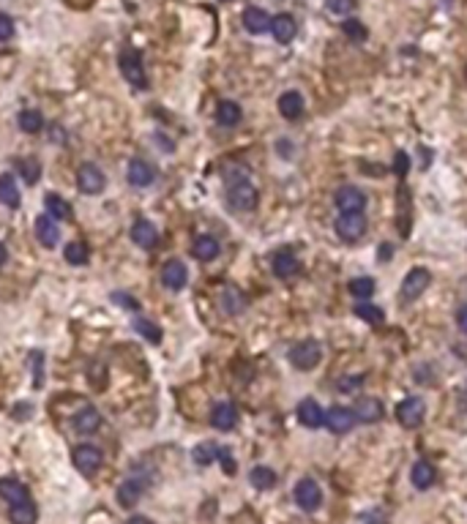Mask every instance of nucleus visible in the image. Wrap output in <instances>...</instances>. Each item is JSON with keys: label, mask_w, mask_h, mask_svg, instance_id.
<instances>
[{"label": "nucleus", "mask_w": 467, "mask_h": 524, "mask_svg": "<svg viewBox=\"0 0 467 524\" xmlns=\"http://www.w3.org/2000/svg\"><path fill=\"white\" fill-rule=\"evenodd\" d=\"M153 475L156 473L147 467L145 462H137V464L131 467L129 478L118 486V505H121V508H131V505H137L140 497L147 492V486L153 483Z\"/></svg>", "instance_id": "1"}, {"label": "nucleus", "mask_w": 467, "mask_h": 524, "mask_svg": "<svg viewBox=\"0 0 467 524\" xmlns=\"http://www.w3.org/2000/svg\"><path fill=\"white\" fill-rule=\"evenodd\" d=\"M118 66H121L123 79L137 88V90H147V74L145 66H143V52L134 50V47H126V50L118 55Z\"/></svg>", "instance_id": "2"}, {"label": "nucleus", "mask_w": 467, "mask_h": 524, "mask_svg": "<svg viewBox=\"0 0 467 524\" xmlns=\"http://www.w3.org/2000/svg\"><path fill=\"white\" fill-rule=\"evenodd\" d=\"M72 462H74V467H77V473L79 475L93 478V475L101 470V464H104V453H101V448L91 445V443H82V445L74 448Z\"/></svg>", "instance_id": "3"}, {"label": "nucleus", "mask_w": 467, "mask_h": 524, "mask_svg": "<svg viewBox=\"0 0 467 524\" xmlns=\"http://www.w3.org/2000/svg\"><path fill=\"white\" fill-rule=\"evenodd\" d=\"M320 361H322V347H320V342H315V339H303V342H298L290 349V363H293L298 372L315 369Z\"/></svg>", "instance_id": "4"}, {"label": "nucleus", "mask_w": 467, "mask_h": 524, "mask_svg": "<svg viewBox=\"0 0 467 524\" xmlns=\"http://www.w3.org/2000/svg\"><path fill=\"white\" fill-rule=\"evenodd\" d=\"M293 497H295V505L306 513H315L320 505H322V489L315 478H301L295 483L293 489Z\"/></svg>", "instance_id": "5"}, {"label": "nucleus", "mask_w": 467, "mask_h": 524, "mask_svg": "<svg viewBox=\"0 0 467 524\" xmlns=\"http://www.w3.org/2000/svg\"><path fill=\"white\" fill-rule=\"evenodd\" d=\"M257 200H260V194H257V189H254L249 180H241V183L227 186V205H230L232 210H238V213L254 210V208H257Z\"/></svg>", "instance_id": "6"}, {"label": "nucleus", "mask_w": 467, "mask_h": 524, "mask_svg": "<svg viewBox=\"0 0 467 524\" xmlns=\"http://www.w3.org/2000/svg\"><path fill=\"white\" fill-rule=\"evenodd\" d=\"M426 418V404L421 396H407L404 401H399L396 407V421L404 429H418Z\"/></svg>", "instance_id": "7"}, {"label": "nucleus", "mask_w": 467, "mask_h": 524, "mask_svg": "<svg viewBox=\"0 0 467 524\" xmlns=\"http://www.w3.org/2000/svg\"><path fill=\"white\" fill-rule=\"evenodd\" d=\"M429 281H432V274H429L426 268H413L410 274L404 276V281H402L399 298L404 300V303H413V300H418L423 293H426Z\"/></svg>", "instance_id": "8"}, {"label": "nucleus", "mask_w": 467, "mask_h": 524, "mask_svg": "<svg viewBox=\"0 0 467 524\" xmlns=\"http://www.w3.org/2000/svg\"><path fill=\"white\" fill-rule=\"evenodd\" d=\"M334 229H336V235H339L342 241L355 243V241H361L364 232H367V219H364V213H342V216L336 219Z\"/></svg>", "instance_id": "9"}, {"label": "nucleus", "mask_w": 467, "mask_h": 524, "mask_svg": "<svg viewBox=\"0 0 467 524\" xmlns=\"http://www.w3.org/2000/svg\"><path fill=\"white\" fill-rule=\"evenodd\" d=\"M104 186H107V177H104V173L98 170L96 164L85 161V164L77 170V189H79L82 194H101Z\"/></svg>", "instance_id": "10"}, {"label": "nucleus", "mask_w": 467, "mask_h": 524, "mask_svg": "<svg viewBox=\"0 0 467 524\" xmlns=\"http://www.w3.org/2000/svg\"><path fill=\"white\" fill-rule=\"evenodd\" d=\"M334 205H336L342 213H364V208H367V194H364L358 186H342V189H336V194H334Z\"/></svg>", "instance_id": "11"}, {"label": "nucleus", "mask_w": 467, "mask_h": 524, "mask_svg": "<svg viewBox=\"0 0 467 524\" xmlns=\"http://www.w3.org/2000/svg\"><path fill=\"white\" fill-rule=\"evenodd\" d=\"M270 271L276 278H293L301 274V260L290 249H282L270 257Z\"/></svg>", "instance_id": "12"}, {"label": "nucleus", "mask_w": 467, "mask_h": 524, "mask_svg": "<svg viewBox=\"0 0 467 524\" xmlns=\"http://www.w3.org/2000/svg\"><path fill=\"white\" fill-rule=\"evenodd\" d=\"M355 412L350 410V407H331L328 412H325V426L334 431V434H347V431H353L355 429Z\"/></svg>", "instance_id": "13"}, {"label": "nucleus", "mask_w": 467, "mask_h": 524, "mask_svg": "<svg viewBox=\"0 0 467 524\" xmlns=\"http://www.w3.org/2000/svg\"><path fill=\"white\" fill-rule=\"evenodd\" d=\"M126 177H129L131 186L145 189V186H150V183L156 180V167L147 164L145 159H131L129 167H126Z\"/></svg>", "instance_id": "14"}, {"label": "nucleus", "mask_w": 467, "mask_h": 524, "mask_svg": "<svg viewBox=\"0 0 467 524\" xmlns=\"http://www.w3.org/2000/svg\"><path fill=\"white\" fill-rule=\"evenodd\" d=\"M104 424V415L98 412L96 407H82L77 410V415L72 418V426L77 434H96Z\"/></svg>", "instance_id": "15"}, {"label": "nucleus", "mask_w": 467, "mask_h": 524, "mask_svg": "<svg viewBox=\"0 0 467 524\" xmlns=\"http://www.w3.org/2000/svg\"><path fill=\"white\" fill-rule=\"evenodd\" d=\"M295 415H298V421L306 426V429H320V426H325V410L317 404V399H301L298 401Z\"/></svg>", "instance_id": "16"}, {"label": "nucleus", "mask_w": 467, "mask_h": 524, "mask_svg": "<svg viewBox=\"0 0 467 524\" xmlns=\"http://www.w3.org/2000/svg\"><path fill=\"white\" fill-rule=\"evenodd\" d=\"M186 281H189V271H186V265L180 262V260H167L164 262V268H162V284L167 287V290H183L186 287Z\"/></svg>", "instance_id": "17"}, {"label": "nucleus", "mask_w": 467, "mask_h": 524, "mask_svg": "<svg viewBox=\"0 0 467 524\" xmlns=\"http://www.w3.org/2000/svg\"><path fill=\"white\" fill-rule=\"evenodd\" d=\"M353 412H355V421L361 424H377L383 418V401L374 396H361L353 404Z\"/></svg>", "instance_id": "18"}, {"label": "nucleus", "mask_w": 467, "mask_h": 524, "mask_svg": "<svg viewBox=\"0 0 467 524\" xmlns=\"http://www.w3.org/2000/svg\"><path fill=\"white\" fill-rule=\"evenodd\" d=\"M235 424H238V410H235V404H230V401L213 404V410H211V426H213L216 431H230V429H235Z\"/></svg>", "instance_id": "19"}, {"label": "nucleus", "mask_w": 467, "mask_h": 524, "mask_svg": "<svg viewBox=\"0 0 467 524\" xmlns=\"http://www.w3.org/2000/svg\"><path fill=\"white\" fill-rule=\"evenodd\" d=\"M36 238H39V243L44 246V249H55L58 246V241H60V229H58V222L52 219V216H39L36 219Z\"/></svg>", "instance_id": "20"}, {"label": "nucleus", "mask_w": 467, "mask_h": 524, "mask_svg": "<svg viewBox=\"0 0 467 524\" xmlns=\"http://www.w3.org/2000/svg\"><path fill=\"white\" fill-rule=\"evenodd\" d=\"M244 27L251 36H263L270 30V14L260 6H249L244 11Z\"/></svg>", "instance_id": "21"}, {"label": "nucleus", "mask_w": 467, "mask_h": 524, "mask_svg": "<svg viewBox=\"0 0 467 524\" xmlns=\"http://www.w3.org/2000/svg\"><path fill=\"white\" fill-rule=\"evenodd\" d=\"M131 241L140 246V249H156V243H159V232H156V227L150 224L147 219H137L134 224H131Z\"/></svg>", "instance_id": "22"}, {"label": "nucleus", "mask_w": 467, "mask_h": 524, "mask_svg": "<svg viewBox=\"0 0 467 524\" xmlns=\"http://www.w3.org/2000/svg\"><path fill=\"white\" fill-rule=\"evenodd\" d=\"M270 33L279 44H290L298 33V25H295V17L293 14H276L270 17Z\"/></svg>", "instance_id": "23"}, {"label": "nucleus", "mask_w": 467, "mask_h": 524, "mask_svg": "<svg viewBox=\"0 0 467 524\" xmlns=\"http://www.w3.org/2000/svg\"><path fill=\"white\" fill-rule=\"evenodd\" d=\"M410 481H413V486H416L418 492L432 489V486H435V481H438V470H435V464H432V462H426V459L416 462V464H413V470H410Z\"/></svg>", "instance_id": "24"}, {"label": "nucleus", "mask_w": 467, "mask_h": 524, "mask_svg": "<svg viewBox=\"0 0 467 524\" xmlns=\"http://www.w3.org/2000/svg\"><path fill=\"white\" fill-rule=\"evenodd\" d=\"M8 519H11V524H36V519H39V508H36L33 497L11 502V505H8Z\"/></svg>", "instance_id": "25"}, {"label": "nucleus", "mask_w": 467, "mask_h": 524, "mask_svg": "<svg viewBox=\"0 0 467 524\" xmlns=\"http://www.w3.org/2000/svg\"><path fill=\"white\" fill-rule=\"evenodd\" d=\"M303 109H306V104H303V96L298 90H287V93L279 96V112H282L284 121H298L303 115Z\"/></svg>", "instance_id": "26"}, {"label": "nucleus", "mask_w": 467, "mask_h": 524, "mask_svg": "<svg viewBox=\"0 0 467 524\" xmlns=\"http://www.w3.org/2000/svg\"><path fill=\"white\" fill-rule=\"evenodd\" d=\"M241 118H244V109H241L238 101L230 99L219 101V107H216V123L224 126V128H232V126L241 123Z\"/></svg>", "instance_id": "27"}, {"label": "nucleus", "mask_w": 467, "mask_h": 524, "mask_svg": "<svg viewBox=\"0 0 467 524\" xmlns=\"http://www.w3.org/2000/svg\"><path fill=\"white\" fill-rule=\"evenodd\" d=\"M44 208H47V213L55 222H72L74 219V208L60 194H55V192H49L47 197H44Z\"/></svg>", "instance_id": "28"}, {"label": "nucleus", "mask_w": 467, "mask_h": 524, "mask_svg": "<svg viewBox=\"0 0 467 524\" xmlns=\"http://www.w3.org/2000/svg\"><path fill=\"white\" fill-rule=\"evenodd\" d=\"M219 251H221V246L213 235H199L195 243H192V254H195L199 262H211V260H216Z\"/></svg>", "instance_id": "29"}, {"label": "nucleus", "mask_w": 467, "mask_h": 524, "mask_svg": "<svg viewBox=\"0 0 467 524\" xmlns=\"http://www.w3.org/2000/svg\"><path fill=\"white\" fill-rule=\"evenodd\" d=\"M219 303H221V309L227 311V314H241L246 309V295L238 290V287H224L221 290V295H219Z\"/></svg>", "instance_id": "30"}, {"label": "nucleus", "mask_w": 467, "mask_h": 524, "mask_svg": "<svg viewBox=\"0 0 467 524\" xmlns=\"http://www.w3.org/2000/svg\"><path fill=\"white\" fill-rule=\"evenodd\" d=\"M0 202L11 210L20 208V189H17V177L14 175H0Z\"/></svg>", "instance_id": "31"}, {"label": "nucleus", "mask_w": 467, "mask_h": 524, "mask_svg": "<svg viewBox=\"0 0 467 524\" xmlns=\"http://www.w3.org/2000/svg\"><path fill=\"white\" fill-rule=\"evenodd\" d=\"M0 497L11 505V502H20V499L30 497V492H27V486H25L22 481H17V478H0Z\"/></svg>", "instance_id": "32"}, {"label": "nucleus", "mask_w": 467, "mask_h": 524, "mask_svg": "<svg viewBox=\"0 0 467 524\" xmlns=\"http://www.w3.org/2000/svg\"><path fill=\"white\" fill-rule=\"evenodd\" d=\"M249 481H251V486L254 489H260V492H268V489H273L276 486V473L270 470V467H263V464H257V467H251V473H249Z\"/></svg>", "instance_id": "33"}, {"label": "nucleus", "mask_w": 467, "mask_h": 524, "mask_svg": "<svg viewBox=\"0 0 467 524\" xmlns=\"http://www.w3.org/2000/svg\"><path fill=\"white\" fill-rule=\"evenodd\" d=\"M17 126L22 128L25 134H39L44 128V115L39 109H22L17 115Z\"/></svg>", "instance_id": "34"}, {"label": "nucleus", "mask_w": 467, "mask_h": 524, "mask_svg": "<svg viewBox=\"0 0 467 524\" xmlns=\"http://www.w3.org/2000/svg\"><path fill=\"white\" fill-rule=\"evenodd\" d=\"M355 317H361V320L369 325H380L383 320H386V311H383V306H377V303L358 300V306H355Z\"/></svg>", "instance_id": "35"}, {"label": "nucleus", "mask_w": 467, "mask_h": 524, "mask_svg": "<svg viewBox=\"0 0 467 524\" xmlns=\"http://www.w3.org/2000/svg\"><path fill=\"white\" fill-rule=\"evenodd\" d=\"M63 257H66V262H72V265H88L91 249H88V243H82V241H72V243H66Z\"/></svg>", "instance_id": "36"}, {"label": "nucleus", "mask_w": 467, "mask_h": 524, "mask_svg": "<svg viewBox=\"0 0 467 524\" xmlns=\"http://www.w3.org/2000/svg\"><path fill=\"white\" fill-rule=\"evenodd\" d=\"M374 290H377V284H374V278H371V276H358V278H353V281H350V293H353L358 300L371 298V295H374Z\"/></svg>", "instance_id": "37"}, {"label": "nucleus", "mask_w": 467, "mask_h": 524, "mask_svg": "<svg viewBox=\"0 0 467 524\" xmlns=\"http://www.w3.org/2000/svg\"><path fill=\"white\" fill-rule=\"evenodd\" d=\"M342 33L350 39V41H355V44H361L364 39L369 36V30H367V25L361 22V20H355V17H347L342 22Z\"/></svg>", "instance_id": "38"}, {"label": "nucleus", "mask_w": 467, "mask_h": 524, "mask_svg": "<svg viewBox=\"0 0 467 524\" xmlns=\"http://www.w3.org/2000/svg\"><path fill=\"white\" fill-rule=\"evenodd\" d=\"M134 330H137L140 336H145L147 342H153V344L162 342V330H159V325L145 320V317H137V320H134Z\"/></svg>", "instance_id": "39"}, {"label": "nucleus", "mask_w": 467, "mask_h": 524, "mask_svg": "<svg viewBox=\"0 0 467 524\" xmlns=\"http://www.w3.org/2000/svg\"><path fill=\"white\" fill-rule=\"evenodd\" d=\"M216 456H219V448H216L213 443H202V445H197V448L192 450V459H195L199 467H205V464L216 462Z\"/></svg>", "instance_id": "40"}, {"label": "nucleus", "mask_w": 467, "mask_h": 524, "mask_svg": "<svg viewBox=\"0 0 467 524\" xmlns=\"http://www.w3.org/2000/svg\"><path fill=\"white\" fill-rule=\"evenodd\" d=\"M17 167H20V173H22V177L30 186H33V183L39 180V175H41V164H39L36 159H20Z\"/></svg>", "instance_id": "41"}, {"label": "nucleus", "mask_w": 467, "mask_h": 524, "mask_svg": "<svg viewBox=\"0 0 467 524\" xmlns=\"http://www.w3.org/2000/svg\"><path fill=\"white\" fill-rule=\"evenodd\" d=\"M361 385H364V375H344L336 379V391L342 394H355Z\"/></svg>", "instance_id": "42"}, {"label": "nucleus", "mask_w": 467, "mask_h": 524, "mask_svg": "<svg viewBox=\"0 0 467 524\" xmlns=\"http://www.w3.org/2000/svg\"><path fill=\"white\" fill-rule=\"evenodd\" d=\"M325 6H328L331 14L344 17V14H350V11L355 8V0H325Z\"/></svg>", "instance_id": "43"}, {"label": "nucleus", "mask_w": 467, "mask_h": 524, "mask_svg": "<svg viewBox=\"0 0 467 524\" xmlns=\"http://www.w3.org/2000/svg\"><path fill=\"white\" fill-rule=\"evenodd\" d=\"M224 180H227V186H232V183H241V180H249V170L246 167H227L224 170Z\"/></svg>", "instance_id": "44"}, {"label": "nucleus", "mask_w": 467, "mask_h": 524, "mask_svg": "<svg viewBox=\"0 0 467 524\" xmlns=\"http://www.w3.org/2000/svg\"><path fill=\"white\" fill-rule=\"evenodd\" d=\"M11 39H14V20L6 11H0V41H11Z\"/></svg>", "instance_id": "45"}, {"label": "nucleus", "mask_w": 467, "mask_h": 524, "mask_svg": "<svg viewBox=\"0 0 467 524\" xmlns=\"http://www.w3.org/2000/svg\"><path fill=\"white\" fill-rule=\"evenodd\" d=\"M110 298H112V303H118L121 309H126V311H137V309H140L137 298H131V295H126V293H112Z\"/></svg>", "instance_id": "46"}, {"label": "nucleus", "mask_w": 467, "mask_h": 524, "mask_svg": "<svg viewBox=\"0 0 467 524\" xmlns=\"http://www.w3.org/2000/svg\"><path fill=\"white\" fill-rule=\"evenodd\" d=\"M30 361H33V375H36V388H41V382H44V377H41V372H44V355H41V352H33V355H30Z\"/></svg>", "instance_id": "47"}, {"label": "nucleus", "mask_w": 467, "mask_h": 524, "mask_svg": "<svg viewBox=\"0 0 467 524\" xmlns=\"http://www.w3.org/2000/svg\"><path fill=\"white\" fill-rule=\"evenodd\" d=\"M407 170H410V156H407L404 150H399V153H396V159H393V173H396V175H407Z\"/></svg>", "instance_id": "48"}, {"label": "nucleus", "mask_w": 467, "mask_h": 524, "mask_svg": "<svg viewBox=\"0 0 467 524\" xmlns=\"http://www.w3.org/2000/svg\"><path fill=\"white\" fill-rule=\"evenodd\" d=\"M216 459L221 462V467H224V473L227 475L235 473V459H232V453H230L227 448H219V456H216Z\"/></svg>", "instance_id": "49"}, {"label": "nucleus", "mask_w": 467, "mask_h": 524, "mask_svg": "<svg viewBox=\"0 0 467 524\" xmlns=\"http://www.w3.org/2000/svg\"><path fill=\"white\" fill-rule=\"evenodd\" d=\"M456 328L467 336V303L465 306H459V311H456Z\"/></svg>", "instance_id": "50"}, {"label": "nucleus", "mask_w": 467, "mask_h": 524, "mask_svg": "<svg viewBox=\"0 0 467 524\" xmlns=\"http://www.w3.org/2000/svg\"><path fill=\"white\" fill-rule=\"evenodd\" d=\"M126 524H153V522H150L147 516H129V519H126Z\"/></svg>", "instance_id": "51"}, {"label": "nucleus", "mask_w": 467, "mask_h": 524, "mask_svg": "<svg viewBox=\"0 0 467 524\" xmlns=\"http://www.w3.org/2000/svg\"><path fill=\"white\" fill-rule=\"evenodd\" d=\"M6 260H8V251H6V246H3V243H0V268H3V265H6Z\"/></svg>", "instance_id": "52"}, {"label": "nucleus", "mask_w": 467, "mask_h": 524, "mask_svg": "<svg viewBox=\"0 0 467 524\" xmlns=\"http://www.w3.org/2000/svg\"><path fill=\"white\" fill-rule=\"evenodd\" d=\"M388 257H391V246H386V249L380 246V260H388Z\"/></svg>", "instance_id": "53"}, {"label": "nucleus", "mask_w": 467, "mask_h": 524, "mask_svg": "<svg viewBox=\"0 0 467 524\" xmlns=\"http://www.w3.org/2000/svg\"><path fill=\"white\" fill-rule=\"evenodd\" d=\"M221 3H230V0H221Z\"/></svg>", "instance_id": "54"}]
</instances>
